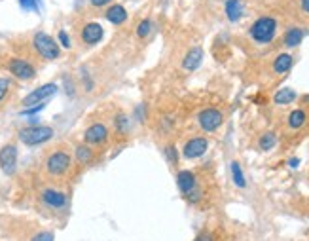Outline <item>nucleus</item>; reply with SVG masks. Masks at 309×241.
Masks as SVG:
<instances>
[{"label": "nucleus", "instance_id": "nucleus-9", "mask_svg": "<svg viewBox=\"0 0 309 241\" xmlns=\"http://www.w3.org/2000/svg\"><path fill=\"white\" fill-rule=\"evenodd\" d=\"M207 150H209V139L203 135H196L184 142L182 156H184L186 160H199L201 156L207 154Z\"/></svg>", "mask_w": 309, "mask_h": 241}, {"label": "nucleus", "instance_id": "nucleus-5", "mask_svg": "<svg viewBox=\"0 0 309 241\" xmlns=\"http://www.w3.org/2000/svg\"><path fill=\"white\" fill-rule=\"evenodd\" d=\"M55 131L51 129L50 125H29V127H23L19 129L17 137L19 141L27 144V146H38V144H44L53 139Z\"/></svg>", "mask_w": 309, "mask_h": 241}, {"label": "nucleus", "instance_id": "nucleus-19", "mask_svg": "<svg viewBox=\"0 0 309 241\" xmlns=\"http://www.w3.org/2000/svg\"><path fill=\"white\" fill-rule=\"evenodd\" d=\"M292 65H294V57H292L291 53H279L272 63L273 75H279V76L286 75L292 68Z\"/></svg>", "mask_w": 309, "mask_h": 241}, {"label": "nucleus", "instance_id": "nucleus-2", "mask_svg": "<svg viewBox=\"0 0 309 241\" xmlns=\"http://www.w3.org/2000/svg\"><path fill=\"white\" fill-rule=\"evenodd\" d=\"M72 163H74V158L70 149L65 144H57L44 156L42 171L46 179H50L51 182H63L72 171Z\"/></svg>", "mask_w": 309, "mask_h": 241}, {"label": "nucleus", "instance_id": "nucleus-33", "mask_svg": "<svg viewBox=\"0 0 309 241\" xmlns=\"http://www.w3.org/2000/svg\"><path fill=\"white\" fill-rule=\"evenodd\" d=\"M194 241H213V235L207 234V232H201V234H199Z\"/></svg>", "mask_w": 309, "mask_h": 241}, {"label": "nucleus", "instance_id": "nucleus-10", "mask_svg": "<svg viewBox=\"0 0 309 241\" xmlns=\"http://www.w3.org/2000/svg\"><path fill=\"white\" fill-rule=\"evenodd\" d=\"M78 36H80V42L84 46H95V44H99L103 40L105 29L97 21H86L80 31H78Z\"/></svg>", "mask_w": 309, "mask_h": 241}, {"label": "nucleus", "instance_id": "nucleus-27", "mask_svg": "<svg viewBox=\"0 0 309 241\" xmlns=\"http://www.w3.org/2000/svg\"><path fill=\"white\" fill-rule=\"evenodd\" d=\"M135 32L141 40H144L146 36H150V32H152V21H150V19H141V21H139V25H137V29H135Z\"/></svg>", "mask_w": 309, "mask_h": 241}, {"label": "nucleus", "instance_id": "nucleus-21", "mask_svg": "<svg viewBox=\"0 0 309 241\" xmlns=\"http://www.w3.org/2000/svg\"><path fill=\"white\" fill-rule=\"evenodd\" d=\"M15 95V84L12 78H0V110L8 105V101Z\"/></svg>", "mask_w": 309, "mask_h": 241}, {"label": "nucleus", "instance_id": "nucleus-16", "mask_svg": "<svg viewBox=\"0 0 309 241\" xmlns=\"http://www.w3.org/2000/svg\"><path fill=\"white\" fill-rule=\"evenodd\" d=\"M307 120L309 116L305 108H294V110L288 114V118H286V127L291 131H300L307 125Z\"/></svg>", "mask_w": 309, "mask_h": 241}, {"label": "nucleus", "instance_id": "nucleus-25", "mask_svg": "<svg viewBox=\"0 0 309 241\" xmlns=\"http://www.w3.org/2000/svg\"><path fill=\"white\" fill-rule=\"evenodd\" d=\"M231 179H234V184L237 188H245L247 186V179H245V173H243L241 165L237 161H231Z\"/></svg>", "mask_w": 309, "mask_h": 241}, {"label": "nucleus", "instance_id": "nucleus-6", "mask_svg": "<svg viewBox=\"0 0 309 241\" xmlns=\"http://www.w3.org/2000/svg\"><path fill=\"white\" fill-rule=\"evenodd\" d=\"M196 122H198V127L203 133H215V131L222 127L224 112L220 108H217V106H207L203 110H199Z\"/></svg>", "mask_w": 309, "mask_h": 241}, {"label": "nucleus", "instance_id": "nucleus-8", "mask_svg": "<svg viewBox=\"0 0 309 241\" xmlns=\"http://www.w3.org/2000/svg\"><path fill=\"white\" fill-rule=\"evenodd\" d=\"M40 201H42L44 207H48L50 211H61L67 207L68 198L67 194L61 190H57L53 186H48L40 192Z\"/></svg>", "mask_w": 309, "mask_h": 241}, {"label": "nucleus", "instance_id": "nucleus-22", "mask_svg": "<svg viewBox=\"0 0 309 241\" xmlns=\"http://www.w3.org/2000/svg\"><path fill=\"white\" fill-rule=\"evenodd\" d=\"M76 161L80 163V165H89V163H93V160H95V150L89 146V144H80V146H76Z\"/></svg>", "mask_w": 309, "mask_h": 241}, {"label": "nucleus", "instance_id": "nucleus-15", "mask_svg": "<svg viewBox=\"0 0 309 241\" xmlns=\"http://www.w3.org/2000/svg\"><path fill=\"white\" fill-rule=\"evenodd\" d=\"M201 61H203V48L201 46H192L184 55V59H182V68L188 70V72H194L201 65Z\"/></svg>", "mask_w": 309, "mask_h": 241}, {"label": "nucleus", "instance_id": "nucleus-32", "mask_svg": "<svg viewBox=\"0 0 309 241\" xmlns=\"http://www.w3.org/2000/svg\"><path fill=\"white\" fill-rule=\"evenodd\" d=\"M21 6L25 10H36V0H21Z\"/></svg>", "mask_w": 309, "mask_h": 241}, {"label": "nucleus", "instance_id": "nucleus-34", "mask_svg": "<svg viewBox=\"0 0 309 241\" xmlns=\"http://www.w3.org/2000/svg\"><path fill=\"white\" fill-rule=\"evenodd\" d=\"M298 163H300V160H296V158H292L291 160V167H296Z\"/></svg>", "mask_w": 309, "mask_h": 241}, {"label": "nucleus", "instance_id": "nucleus-23", "mask_svg": "<svg viewBox=\"0 0 309 241\" xmlns=\"http://www.w3.org/2000/svg\"><path fill=\"white\" fill-rule=\"evenodd\" d=\"M273 101H275V105H291L292 101H296V91L291 87H283L275 93Z\"/></svg>", "mask_w": 309, "mask_h": 241}, {"label": "nucleus", "instance_id": "nucleus-12", "mask_svg": "<svg viewBox=\"0 0 309 241\" xmlns=\"http://www.w3.org/2000/svg\"><path fill=\"white\" fill-rule=\"evenodd\" d=\"M15 167H17V146L10 142L0 149V169L6 175H12Z\"/></svg>", "mask_w": 309, "mask_h": 241}, {"label": "nucleus", "instance_id": "nucleus-13", "mask_svg": "<svg viewBox=\"0 0 309 241\" xmlns=\"http://www.w3.org/2000/svg\"><path fill=\"white\" fill-rule=\"evenodd\" d=\"M177 186H179V190L182 196H190L196 188L199 186V180H198V175L190 171V169H182L177 173Z\"/></svg>", "mask_w": 309, "mask_h": 241}, {"label": "nucleus", "instance_id": "nucleus-14", "mask_svg": "<svg viewBox=\"0 0 309 241\" xmlns=\"http://www.w3.org/2000/svg\"><path fill=\"white\" fill-rule=\"evenodd\" d=\"M307 34V29L300 25H292L283 32V46L284 48H298Z\"/></svg>", "mask_w": 309, "mask_h": 241}, {"label": "nucleus", "instance_id": "nucleus-24", "mask_svg": "<svg viewBox=\"0 0 309 241\" xmlns=\"http://www.w3.org/2000/svg\"><path fill=\"white\" fill-rule=\"evenodd\" d=\"M277 144V135L273 133V131H266V133H262L258 139V149L262 152H269Z\"/></svg>", "mask_w": 309, "mask_h": 241}, {"label": "nucleus", "instance_id": "nucleus-28", "mask_svg": "<svg viewBox=\"0 0 309 241\" xmlns=\"http://www.w3.org/2000/svg\"><path fill=\"white\" fill-rule=\"evenodd\" d=\"M163 154H165V158L169 160V163H171V165H177V163H179V150H177V146H175V144H167Z\"/></svg>", "mask_w": 309, "mask_h": 241}, {"label": "nucleus", "instance_id": "nucleus-17", "mask_svg": "<svg viewBox=\"0 0 309 241\" xmlns=\"http://www.w3.org/2000/svg\"><path fill=\"white\" fill-rule=\"evenodd\" d=\"M105 17L110 21L112 25H124L129 15H127V10L122 4H110L105 10Z\"/></svg>", "mask_w": 309, "mask_h": 241}, {"label": "nucleus", "instance_id": "nucleus-7", "mask_svg": "<svg viewBox=\"0 0 309 241\" xmlns=\"http://www.w3.org/2000/svg\"><path fill=\"white\" fill-rule=\"evenodd\" d=\"M84 141H86V144H89V146L103 149V146H106L108 141H110V131H108V127H106L103 122H95V124H91L84 131Z\"/></svg>", "mask_w": 309, "mask_h": 241}, {"label": "nucleus", "instance_id": "nucleus-30", "mask_svg": "<svg viewBox=\"0 0 309 241\" xmlns=\"http://www.w3.org/2000/svg\"><path fill=\"white\" fill-rule=\"evenodd\" d=\"M110 4H112V0H89V6L97 8V10H101V8H108Z\"/></svg>", "mask_w": 309, "mask_h": 241}, {"label": "nucleus", "instance_id": "nucleus-18", "mask_svg": "<svg viewBox=\"0 0 309 241\" xmlns=\"http://www.w3.org/2000/svg\"><path fill=\"white\" fill-rule=\"evenodd\" d=\"M224 12H226L228 21L237 23L243 17V12H245L243 0H224Z\"/></svg>", "mask_w": 309, "mask_h": 241}, {"label": "nucleus", "instance_id": "nucleus-31", "mask_svg": "<svg viewBox=\"0 0 309 241\" xmlns=\"http://www.w3.org/2000/svg\"><path fill=\"white\" fill-rule=\"evenodd\" d=\"M59 40H61L63 48H70V38L65 31H59Z\"/></svg>", "mask_w": 309, "mask_h": 241}, {"label": "nucleus", "instance_id": "nucleus-4", "mask_svg": "<svg viewBox=\"0 0 309 241\" xmlns=\"http://www.w3.org/2000/svg\"><path fill=\"white\" fill-rule=\"evenodd\" d=\"M4 68H6L8 72L13 76V78H17L21 82H31L36 78V67H34V63L25 59V57H8L6 63H4Z\"/></svg>", "mask_w": 309, "mask_h": 241}, {"label": "nucleus", "instance_id": "nucleus-11", "mask_svg": "<svg viewBox=\"0 0 309 241\" xmlns=\"http://www.w3.org/2000/svg\"><path fill=\"white\" fill-rule=\"evenodd\" d=\"M55 91H57L55 84H44V86L36 87L34 91H31L27 95L25 99H23V106H34L40 105V103H46L51 95H55Z\"/></svg>", "mask_w": 309, "mask_h": 241}, {"label": "nucleus", "instance_id": "nucleus-26", "mask_svg": "<svg viewBox=\"0 0 309 241\" xmlns=\"http://www.w3.org/2000/svg\"><path fill=\"white\" fill-rule=\"evenodd\" d=\"M294 15L302 21H309V0H294Z\"/></svg>", "mask_w": 309, "mask_h": 241}, {"label": "nucleus", "instance_id": "nucleus-3", "mask_svg": "<svg viewBox=\"0 0 309 241\" xmlns=\"http://www.w3.org/2000/svg\"><path fill=\"white\" fill-rule=\"evenodd\" d=\"M279 29H281V21H279L277 15L264 13V15H258L250 23V27L247 29V36L256 46H269L277 40Z\"/></svg>", "mask_w": 309, "mask_h": 241}, {"label": "nucleus", "instance_id": "nucleus-29", "mask_svg": "<svg viewBox=\"0 0 309 241\" xmlns=\"http://www.w3.org/2000/svg\"><path fill=\"white\" fill-rule=\"evenodd\" d=\"M55 237H53V234L51 232H38L36 235H32L31 241H53Z\"/></svg>", "mask_w": 309, "mask_h": 241}, {"label": "nucleus", "instance_id": "nucleus-1", "mask_svg": "<svg viewBox=\"0 0 309 241\" xmlns=\"http://www.w3.org/2000/svg\"><path fill=\"white\" fill-rule=\"evenodd\" d=\"M13 50L19 57L29 61H53L61 55V46L55 38L44 31H34L29 36H19L13 40Z\"/></svg>", "mask_w": 309, "mask_h": 241}, {"label": "nucleus", "instance_id": "nucleus-20", "mask_svg": "<svg viewBox=\"0 0 309 241\" xmlns=\"http://www.w3.org/2000/svg\"><path fill=\"white\" fill-rule=\"evenodd\" d=\"M112 125H114L116 135H120V137L129 135L131 122H129V118H127V114H125V112H116V114H114V118H112Z\"/></svg>", "mask_w": 309, "mask_h": 241}]
</instances>
